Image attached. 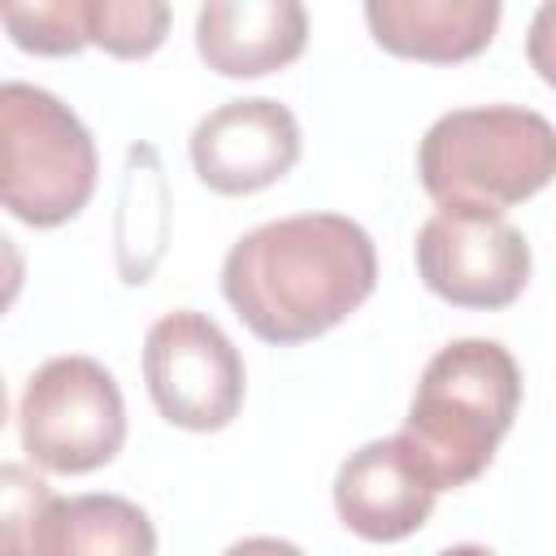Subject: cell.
<instances>
[{"mask_svg":"<svg viewBox=\"0 0 556 556\" xmlns=\"http://www.w3.org/2000/svg\"><path fill=\"white\" fill-rule=\"evenodd\" d=\"M169 4L152 0H87V43L117 61L152 56L165 43Z\"/></svg>","mask_w":556,"mask_h":556,"instance_id":"13","label":"cell"},{"mask_svg":"<svg viewBox=\"0 0 556 556\" xmlns=\"http://www.w3.org/2000/svg\"><path fill=\"white\" fill-rule=\"evenodd\" d=\"M96 174V143L65 100L30 83L0 87V200L17 222L65 226L87 208Z\"/></svg>","mask_w":556,"mask_h":556,"instance_id":"4","label":"cell"},{"mask_svg":"<svg viewBox=\"0 0 556 556\" xmlns=\"http://www.w3.org/2000/svg\"><path fill=\"white\" fill-rule=\"evenodd\" d=\"M308 43V13L295 0H213L195 13V52L222 78L287 70Z\"/></svg>","mask_w":556,"mask_h":556,"instance_id":"10","label":"cell"},{"mask_svg":"<svg viewBox=\"0 0 556 556\" xmlns=\"http://www.w3.org/2000/svg\"><path fill=\"white\" fill-rule=\"evenodd\" d=\"M35 556H156V530L126 495H56Z\"/></svg>","mask_w":556,"mask_h":556,"instance_id":"12","label":"cell"},{"mask_svg":"<svg viewBox=\"0 0 556 556\" xmlns=\"http://www.w3.org/2000/svg\"><path fill=\"white\" fill-rule=\"evenodd\" d=\"M495 0H369L365 22L378 48L404 61L452 65L478 56L500 26Z\"/></svg>","mask_w":556,"mask_h":556,"instance_id":"11","label":"cell"},{"mask_svg":"<svg viewBox=\"0 0 556 556\" xmlns=\"http://www.w3.org/2000/svg\"><path fill=\"white\" fill-rule=\"evenodd\" d=\"M439 556H495L491 547H478V543H456V547H443Z\"/></svg>","mask_w":556,"mask_h":556,"instance_id":"18","label":"cell"},{"mask_svg":"<svg viewBox=\"0 0 556 556\" xmlns=\"http://www.w3.org/2000/svg\"><path fill=\"white\" fill-rule=\"evenodd\" d=\"M222 556H304L295 543H287V539H274V534H252V539H239V543H230Z\"/></svg>","mask_w":556,"mask_h":556,"instance_id":"17","label":"cell"},{"mask_svg":"<svg viewBox=\"0 0 556 556\" xmlns=\"http://www.w3.org/2000/svg\"><path fill=\"white\" fill-rule=\"evenodd\" d=\"M417 178L439 208L504 213L556 178V126L521 104L452 109L421 135Z\"/></svg>","mask_w":556,"mask_h":556,"instance_id":"3","label":"cell"},{"mask_svg":"<svg viewBox=\"0 0 556 556\" xmlns=\"http://www.w3.org/2000/svg\"><path fill=\"white\" fill-rule=\"evenodd\" d=\"M439 486L400 434L356 447L334 473V513L365 543H400L426 526Z\"/></svg>","mask_w":556,"mask_h":556,"instance_id":"9","label":"cell"},{"mask_svg":"<svg viewBox=\"0 0 556 556\" xmlns=\"http://www.w3.org/2000/svg\"><path fill=\"white\" fill-rule=\"evenodd\" d=\"M526 56H530V70H534V74L556 91V0L539 4V13L530 17Z\"/></svg>","mask_w":556,"mask_h":556,"instance_id":"16","label":"cell"},{"mask_svg":"<svg viewBox=\"0 0 556 556\" xmlns=\"http://www.w3.org/2000/svg\"><path fill=\"white\" fill-rule=\"evenodd\" d=\"M143 382L169 426L208 434L239 417L248 378L239 348L213 317L174 308L148 326Z\"/></svg>","mask_w":556,"mask_h":556,"instance_id":"6","label":"cell"},{"mask_svg":"<svg viewBox=\"0 0 556 556\" xmlns=\"http://www.w3.org/2000/svg\"><path fill=\"white\" fill-rule=\"evenodd\" d=\"M521 408V369L495 339H452L439 348L408 400L400 439L439 491L473 482Z\"/></svg>","mask_w":556,"mask_h":556,"instance_id":"2","label":"cell"},{"mask_svg":"<svg viewBox=\"0 0 556 556\" xmlns=\"http://www.w3.org/2000/svg\"><path fill=\"white\" fill-rule=\"evenodd\" d=\"M22 452L48 473H91L126 443V404L91 356L43 361L17 400Z\"/></svg>","mask_w":556,"mask_h":556,"instance_id":"5","label":"cell"},{"mask_svg":"<svg viewBox=\"0 0 556 556\" xmlns=\"http://www.w3.org/2000/svg\"><path fill=\"white\" fill-rule=\"evenodd\" d=\"M421 282L456 308H508L530 282V243L486 208H439L417 230Z\"/></svg>","mask_w":556,"mask_h":556,"instance_id":"7","label":"cell"},{"mask_svg":"<svg viewBox=\"0 0 556 556\" xmlns=\"http://www.w3.org/2000/svg\"><path fill=\"white\" fill-rule=\"evenodd\" d=\"M9 39L35 56H74L87 48V0H9L0 9Z\"/></svg>","mask_w":556,"mask_h":556,"instance_id":"14","label":"cell"},{"mask_svg":"<svg viewBox=\"0 0 556 556\" xmlns=\"http://www.w3.org/2000/svg\"><path fill=\"white\" fill-rule=\"evenodd\" d=\"M0 482H4L0 486L4 491V556H35L56 495L48 491V482H39L22 465H4Z\"/></svg>","mask_w":556,"mask_h":556,"instance_id":"15","label":"cell"},{"mask_svg":"<svg viewBox=\"0 0 556 556\" xmlns=\"http://www.w3.org/2000/svg\"><path fill=\"white\" fill-rule=\"evenodd\" d=\"M378 287V256L365 226L343 213L278 217L222 261V295L239 321L278 348L308 343L356 313Z\"/></svg>","mask_w":556,"mask_h":556,"instance_id":"1","label":"cell"},{"mask_svg":"<svg viewBox=\"0 0 556 556\" xmlns=\"http://www.w3.org/2000/svg\"><path fill=\"white\" fill-rule=\"evenodd\" d=\"M300 161V122L269 96L226 100L191 130L195 178L217 195H252L287 178Z\"/></svg>","mask_w":556,"mask_h":556,"instance_id":"8","label":"cell"}]
</instances>
